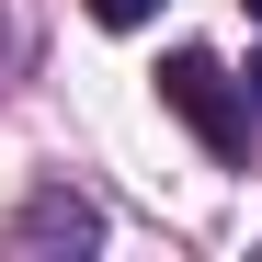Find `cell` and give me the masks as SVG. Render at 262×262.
I'll use <instances>...</instances> for the list:
<instances>
[{
  "mask_svg": "<svg viewBox=\"0 0 262 262\" xmlns=\"http://www.w3.org/2000/svg\"><path fill=\"white\" fill-rule=\"evenodd\" d=\"M239 12H251V23H262V0H239Z\"/></svg>",
  "mask_w": 262,
  "mask_h": 262,
  "instance_id": "277c9868",
  "label": "cell"
},
{
  "mask_svg": "<svg viewBox=\"0 0 262 262\" xmlns=\"http://www.w3.org/2000/svg\"><path fill=\"white\" fill-rule=\"evenodd\" d=\"M160 103L183 114L216 160H251V103L228 92V69H216L205 46H171V57H160Z\"/></svg>",
  "mask_w": 262,
  "mask_h": 262,
  "instance_id": "6da1fadb",
  "label": "cell"
},
{
  "mask_svg": "<svg viewBox=\"0 0 262 262\" xmlns=\"http://www.w3.org/2000/svg\"><path fill=\"white\" fill-rule=\"evenodd\" d=\"M57 239H69V251H92V239H103V216L80 205V194H34V205H23V228H12V251H57Z\"/></svg>",
  "mask_w": 262,
  "mask_h": 262,
  "instance_id": "7a4b0ae2",
  "label": "cell"
},
{
  "mask_svg": "<svg viewBox=\"0 0 262 262\" xmlns=\"http://www.w3.org/2000/svg\"><path fill=\"white\" fill-rule=\"evenodd\" d=\"M148 12H160V0H92V23H114V34H137Z\"/></svg>",
  "mask_w": 262,
  "mask_h": 262,
  "instance_id": "3957f363",
  "label": "cell"
}]
</instances>
